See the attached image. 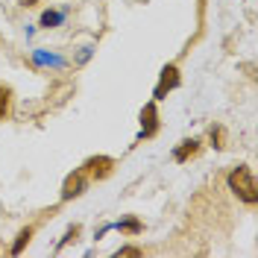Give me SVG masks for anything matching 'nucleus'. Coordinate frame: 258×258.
Here are the masks:
<instances>
[{"label": "nucleus", "mask_w": 258, "mask_h": 258, "mask_svg": "<svg viewBox=\"0 0 258 258\" xmlns=\"http://www.w3.org/2000/svg\"><path fill=\"white\" fill-rule=\"evenodd\" d=\"M226 185H229V191L235 194L243 206H258V182H255V173L246 164L232 167L229 176H226Z\"/></svg>", "instance_id": "f257e3e1"}, {"label": "nucleus", "mask_w": 258, "mask_h": 258, "mask_svg": "<svg viewBox=\"0 0 258 258\" xmlns=\"http://www.w3.org/2000/svg\"><path fill=\"white\" fill-rule=\"evenodd\" d=\"M138 123H141V132H138V138H135V144H141V141H150V138H156L161 129V114H159V106H156V100H150L144 103V109L138 114Z\"/></svg>", "instance_id": "f03ea898"}, {"label": "nucleus", "mask_w": 258, "mask_h": 258, "mask_svg": "<svg viewBox=\"0 0 258 258\" xmlns=\"http://www.w3.org/2000/svg\"><path fill=\"white\" fill-rule=\"evenodd\" d=\"M179 85H182V71H179L176 62H167L164 68H161L156 88H153V100H156V103H159V100H164L170 91H176Z\"/></svg>", "instance_id": "7ed1b4c3"}, {"label": "nucleus", "mask_w": 258, "mask_h": 258, "mask_svg": "<svg viewBox=\"0 0 258 258\" xmlns=\"http://www.w3.org/2000/svg\"><path fill=\"white\" fill-rule=\"evenodd\" d=\"M88 185H91V179L85 176V170L82 167H77L74 173H68L62 182V191H59V200L62 203H71V200H77V197H82V194L88 191Z\"/></svg>", "instance_id": "20e7f679"}, {"label": "nucleus", "mask_w": 258, "mask_h": 258, "mask_svg": "<svg viewBox=\"0 0 258 258\" xmlns=\"http://www.w3.org/2000/svg\"><path fill=\"white\" fill-rule=\"evenodd\" d=\"M114 167H117V161H114L112 156H91V159L82 161V170H85V176L91 179V182L109 179L114 173Z\"/></svg>", "instance_id": "39448f33"}, {"label": "nucleus", "mask_w": 258, "mask_h": 258, "mask_svg": "<svg viewBox=\"0 0 258 258\" xmlns=\"http://www.w3.org/2000/svg\"><path fill=\"white\" fill-rule=\"evenodd\" d=\"M203 153V141L200 138H185L182 144H176V150H173V161L176 164H185V161L197 159Z\"/></svg>", "instance_id": "423d86ee"}, {"label": "nucleus", "mask_w": 258, "mask_h": 258, "mask_svg": "<svg viewBox=\"0 0 258 258\" xmlns=\"http://www.w3.org/2000/svg\"><path fill=\"white\" fill-rule=\"evenodd\" d=\"M112 229H117V232H120V235H126V238H135V235H141V232H144V220H141V217H135V214H126V217H120Z\"/></svg>", "instance_id": "0eeeda50"}, {"label": "nucleus", "mask_w": 258, "mask_h": 258, "mask_svg": "<svg viewBox=\"0 0 258 258\" xmlns=\"http://www.w3.org/2000/svg\"><path fill=\"white\" fill-rule=\"evenodd\" d=\"M35 229H38V226H35V223H30V226H24V229L18 232L15 243L9 246V255H21V252L27 249V243H30V241H32V235H35Z\"/></svg>", "instance_id": "6e6552de"}, {"label": "nucleus", "mask_w": 258, "mask_h": 258, "mask_svg": "<svg viewBox=\"0 0 258 258\" xmlns=\"http://www.w3.org/2000/svg\"><path fill=\"white\" fill-rule=\"evenodd\" d=\"M64 21V12H56V9H44L41 18H38V27L41 30H53V27H59Z\"/></svg>", "instance_id": "1a4fd4ad"}, {"label": "nucleus", "mask_w": 258, "mask_h": 258, "mask_svg": "<svg viewBox=\"0 0 258 258\" xmlns=\"http://www.w3.org/2000/svg\"><path fill=\"white\" fill-rule=\"evenodd\" d=\"M12 114V88L0 85V120H6Z\"/></svg>", "instance_id": "9d476101"}, {"label": "nucleus", "mask_w": 258, "mask_h": 258, "mask_svg": "<svg viewBox=\"0 0 258 258\" xmlns=\"http://www.w3.org/2000/svg\"><path fill=\"white\" fill-rule=\"evenodd\" d=\"M32 62H35V64H53V68H62L64 59H62V56H53V53H44V50H32Z\"/></svg>", "instance_id": "9b49d317"}, {"label": "nucleus", "mask_w": 258, "mask_h": 258, "mask_svg": "<svg viewBox=\"0 0 258 258\" xmlns=\"http://www.w3.org/2000/svg\"><path fill=\"white\" fill-rule=\"evenodd\" d=\"M80 235H82V226H80V223H74V226H71V229H68V232L62 235V241L56 243V252H62L64 246H68V243H74L77 238H80Z\"/></svg>", "instance_id": "f8f14e48"}, {"label": "nucleus", "mask_w": 258, "mask_h": 258, "mask_svg": "<svg viewBox=\"0 0 258 258\" xmlns=\"http://www.w3.org/2000/svg\"><path fill=\"white\" fill-rule=\"evenodd\" d=\"M209 141H211V147H214V150H223V141H226V132H223V126H220V123H214V126L209 129Z\"/></svg>", "instance_id": "ddd939ff"}, {"label": "nucleus", "mask_w": 258, "mask_h": 258, "mask_svg": "<svg viewBox=\"0 0 258 258\" xmlns=\"http://www.w3.org/2000/svg\"><path fill=\"white\" fill-rule=\"evenodd\" d=\"M138 255H144L141 246H120V249L114 252V258H138Z\"/></svg>", "instance_id": "4468645a"}, {"label": "nucleus", "mask_w": 258, "mask_h": 258, "mask_svg": "<svg viewBox=\"0 0 258 258\" xmlns=\"http://www.w3.org/2000/svg\"><path fill=\"white\" fill-rule=\"evenodd\" d=\"M35 3H38V0H21V6H27V9H30V6H35Z\"/></svg>", "instance_id": "2eb2a0df"}]
</instances>
